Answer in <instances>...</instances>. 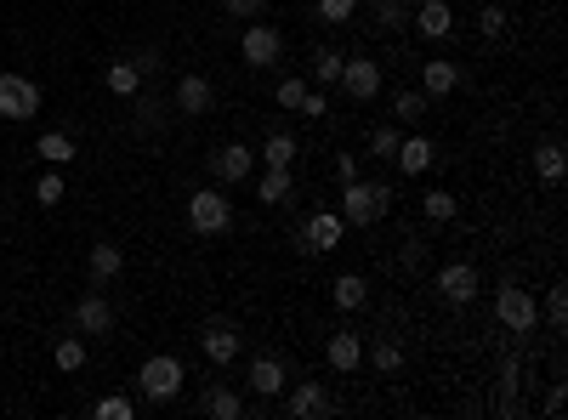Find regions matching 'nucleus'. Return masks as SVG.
<instances>
[{"label": "nucleus", "instance_id": "f257e3e1", "mask_svg": "<svg viewBox=\"0 0 568 420\" xmlns=\"http://www.w3.org/2000/svg\"><path fill=\"white\" fill-rule=\"evenodd\" d=\"M392 210V188L387 182H341V222H353V228H375L381 216Z\"/></svg>", "mask_w": 568, "mask_h": 420}, {"label": "nucleus", "instance_id": "f03ea898", "mask_svg": "<svg viewBox=\"0 0 568 420\" xmlns=\"http://www.w3.org/2000/svg\"><path fill=\"white\" fill-rule=\"evenodd\" d=\"M188 228H194L199 239H222V233L233 228V199L222 188L188 193Z\"/></svg>", "mask_w": 568, "mask_h": 420}, {"label": "nucleus", "instance_id": "7ed1b4c3", "mask_svg": "<svg viewBox=\"0 0 568 420\" xmlns=\"http://www.w3.org/2000/svg\"><path fill=\"white\" fill-rule=\"evenodd\" d=\"M137 392L148 403H171L182 392V358H171V352H154L148 364L137 369Z\"/></svg>", "mask_w": 568, "mask_h": 420}, {"label": "nucleus", "instance_id": "20e7f679", "mask_svg": "<svg viewBox=\"0 0 568 420\" xmlns=\"http://www.w3.org/2000/svg\"><path fill=\"white\" fill-rule=\"evenodd\" d=\"M35 114H40V86L0 69V120H35Z\"/></svg>", "mask_w": 568, "mask_h": 420}, {"label": "nucleus", "instance_id": "39448f33", "mask_svg": "<svg viewBox=\"0 0 568 420\" xmlns=\"http://www.w3.org/2000/svg\"><path fill=\"white\" fill-rule=\"evenodd\" d=\"M495 318H500V324H506L512 335H529L534 324H540V313H534V290H523V284H500Z\"/></svg>", "mask_w": 568, "mask_h": 420}, {"label": "nucleus", "instance_id": "423d86ee", "mask_svg": "<svg viewBox=\"0 0 568 420\" xmlns=\"http://www.w3.org/2000/svg\"><path fill=\"white\" fill-rule=\"evenodd\" d=\"M341 233H347L341 210H313L302 228H296V239H302V250H313V256H330V250L341 245Z\"/></svg>", "mask_w": 568, "mask_h": 420}, {"label": "nucleus", "instance_id": "0eeeda50", "mask_svg": "<svg viewBox=\"0 0 568 420\" xmlns=\"http://www.w3.org/2000/svg\"><path fill=\"white\" fill-rule=\"evenodd\" d=\"M239 57H245L250 69H273L284 57V35L273 29V23H250L245 40H239Z\"/></svg>", "mask_w": 568, "mask_h": 420}, {"label": "nucleus", "instance_id": "6e6552de", "mask_svg": "<svg viewBox=\"0 0 568 420\" xmlns=\"http://www.w3.org/2000/svg\"><path fill=\"white\" fill-rule=\"evenodd\" d=\"M250 171H256V154H250L245 142H222V148L211 154V176H216V188L250 182Z\"/></svg>", "mask_w": 568, "mask_h": 420}, {"label": "nucleus", "instance_id": "1a4fd4ad", "mask_svg": "<svg viewBox=\"0 0 568 420\" xmlns=\"http://www.w3.org/2000/svg\"><path fill=\"white\" fill-rule=\"evenodd\" d=\"M432 284H438V296H444L449 307H466V301L483 290V279H478V267H472V262H449V267H438V279H432Z\"/></svg>", "mask_w": 568, "mask_h": 420}, {"label": "nucleus", "instance_id": "9d476101", "mask_svg": "<svg viewBox=\"0 0 568 420\" xmlns=\"http://www.w3.org/2000/svg\"><path fill=\"white\" fill-rule=\"evenodd\" d=\"M171 108L188 114V120H199V114H211V108H216V86L205 80V74H182L177 91H171Z\"/></svg>", "mask_w": 568, "mask_h": 420}, {"label": "nucleus", "instance_id": "9b49d317", "mask_svg": "<svg viewBox=\"0 0 568 420\" xmlns=\"http://www.w3.org/2000/svg\"><path fill=\"white\" fill-rule=\"evenodd\" d=\"M341 86H347L353 103L381 97V63H375V57H347V63H341Z\"/></svg>", "mask_w": 568, "mask_h": 420}, {"label": "nucleus", "instance_id": "f8f14e48", "mask_svg": "<svg viewBox=\"0 0 568 420\" xmlns=\"http://www.w3.org/2000/svg\"><path fill=\"white\" fill-rule=\"evenodd\" d=\"M336 403L324 392V381H296L290 386V398H284V415L290 420H313V415H330Z\"/></svg>", "mask_w": 568, "mask_h": 420}, {"label": "nucleus", "instance_id": "ddd939ff", "mask_svg": "<svg viewBox=\"0 0 568 420\" xmlns=\"http://www.w3.org/2000/svg\"><path fill=\"white\" fill-rule=\"evenodd\" d=\"M74 330L80 335H108L114 330V307H108L103 290H86V296L74 301Z\"/></svg>", "mask_w": 568, "mask_h": 420}, {"label": "nucleus", "instance_id": "4468645a", "mask_svg": "<svg viewBox=\"0 0 568 420\" xmlns=\"http://www.w3.org/2000/svg\"><path fill=\"white\" fill-rule=\"evenodd\" d=\"M284 386H290V369H284V358L262 352V358L250 364V392H256V398H279Z\"/></svg>", "mask_w": 568, "mask_h": 420}, {"label": "nucleus", "instance_id": "2eb2a0df", "mask_svg": "<svg viewBox=\"0 0 568 420\" xmlns=\"http://www.w3.org/2000/svg\"><path fill=\"white\" fill-rule=\"evenodd\" d=\"M324 364L336 369V375H353V369L364 364V341H358L353 330H336L324 341Z\"/></svg>", "mask_w": 568, "mask_h": 420}, {"label": "nucleus", "instance_id": "dca6fc26", "mask_svg": "<svg viewBox=\"0 0 568 420\" xmlns=\"http://www.w3.org/2000/svg\"><path fill=\"white\" fill-rule=\"evenodd\" d=\"M86 273H91V290H108V284L125 273V250H120V245H91Z\"/></svg>", "mask_w": 568, "mask_h": 420}, {"label": "nucleus", "instance_id": "f3484780", "mask_svg": "<svg viewBox=\"0 0 568 420\" xmlns=\"http://www.w3.org/2000/svg\"><path fill=\"white\" fill-rule=\"evenodd\" d=\"M398 171H409V176H421V171H432V159H438V148H432V137H398Z\"/></svg>", "mask_w": 568, "mask_h": 420}, {"label": "nucleus", "instance_id": "a211bd4d", "mask_svg": "<svg viewBox=\"0 0 568 420\" xmlns=\"http://www.w3.org/2000/svg\"><path fill=\"white\" fill-rule=\"evenodd\" d=\"M199 347H205V358H211L216 369H228L233 358H239V330H233V324H211V330L199 335Z\"/></svg>", "mask_w": 568, "mask_h": 420}, {"label": "nucleus", "instance_id": "6ab92c4d", "mask_svg": "<svg viewBox=\"0 0 568 420\" xmlns=\"http://www.w3.org/2000/svg\"><path fill=\"white\" fill-rule=\"evenodd\" d=\"M199 409H205V415H216V420H239V415H245V398H239L233 386L211 381L205 392H199Z\"/></svg>", "mask_w": 568, "mask_h": 420}, {"label": "nucleus", "instance_id": "aec40b11", "mask_svg": "<svg viewBox=\"0 0 568 420\" xmlns=\"http://www.w3.org/2000/svg\"><path fill=\"white\" fill-rule=\"evenodd\" d=\"M415 29H421L426 40H444L449 29H455V12H449V0H421V6H415Z\"/></svg>", "mask_w": 568, "mask_h": 420}, {"label": "nucleus", "instance_id": "412c9836", "mask_svg": "<svg viewBox=\"0 0 568 420\" xmlns=\"http://www.w3.org/2000/svg\"><path fill=\"white\" fill-rule=\"evenodd\" d=\"M455 86H461V69H455V63H444V57H438V63H421V91L426 97H449Z\"/></svg>", "mask_w": 568, "mask_h": 420}, {"label": "nucleus", "instance_id": "4be33fe9", "mask_svg": "<svg viewBox=\"0 0 568 420\" xmlns=\"http://www.w3.org/2000/svg\"><path fill=\"white\" fill-rule=\"evenodd\" d=\"M534 176H540L546 188L563 182V142H540V148H534Z\"/></svg>", "mask_w": 568, "mask_h": 420}, {"label": "nucleus", "instance_id": "5701e85b", "mask_svg": "<svg viewBox=\"0 0 568 420\" xmlns=\"http://www.w3.org/2000/svg\"><path fill=\"white\" fill-rule=\"evenodd\" d=\"M35 154L46 159V165H69V159H80V148H74L69 131H46V137L35 142Z\"/></svg>", "mask_w": 568, "mask_h": 420}, {"label": "nucleus", "instance_id": "b1692460", "mask_svg": "<svg viewBox=\"0 0 568 420\" xmlns=\"http://www.w3.org/2000/svg\"><path fill=\"white\" fill-rule=\"evenodd\" d=\"M108 91H114V97H137L142 91V74H137V63H131V57H120V63H108Z\"/></svg>", "mask_w": 568, "mask_h": 420}, {"label": "nucleus", "instance_id": "393cba45", "mask_svg": "<svg viewBox=\"0 0 568 420\" xmlns=\"http://www.w3.org/2000/svg\"><path fill=\"white\" fill-rule=\"evenodd\" d=\"M330 296H336V307H347V313H358V307L370 301V284L358 279V273H341V279L330 284Z\"/></svg>", "mask_w": 568, "mask_h": 420}, {"label": "nucleus", "instance_id": "a878e982", "mask_svg": "<svg viewBox=\"0 0 568 420\" xmlns=\"http://www.w3.org/2000/svg\"><path fill=\"white\" fill-rule=\"evenodd\" d=\"M296 193V182H290V165H267L262 171V205H284Z\"/></svg>", "mask_w": 568, "mask_h": 420}, {"label": "nucleus", "instance_id": "bb28decb", "mask_svg": "<svg viewBox=\"0 0 568 420\" xmlns=\"http://www.w3.org/2000/svg\"><path fill=\"white\" fill-rule=\"evenodd\" d=\"M296 154H302V142L290 137V131H273V137L262 142V159H267V165H296Z\"/></svg>", "mask_w": 568, "mask_h": 420}, {"label": "nucleus", "instance_id": "cd10ccee", "mask_svg": "<svg viewBox=\"0 0 568 420\" xmlns=\"http://www.w3.org/2000/svg\"><path fill=\"white\" fill-rule=\"evenodd\" d=\"M341 63H347V52L319 46V52H313V80H319V86H336V80H341Z\"/></svg>", "mask_w": 568, "mask_h": 420}, {"label": "nucleus", "instance_id": "c85d7f7f", "mask_svg": "<svg viewBox=\"0 0 568 420\" xmlns=\"http://www.w3.org/2000/svg\"><path fill=\"white\" fill-rule=\"evenodd\" d=\"M421 210H426V222H455L461 199H455V193H444V188H432V193L421 199Z\"/></svg>", "mask_w": 568, "mask_h": 420}, {"label": "nucleus", "instance_id": "c756f323", "mask_svg": "<svg viewBox=\"0 0 568 420\" xmlns=\"http://www.w3.org/2000/svg\"><path fill=\"white\" fill-rule=\"evenodd\" d=\"M57 369H63V375L86 369V335H63V341H57Z\"/></svg>", "mask_w": 568, "mask_h": 420}, {"label": "nucleus", "instance_id": "7c9ffc66", "mask_svg": "<svg viewBox=\"0 0 568 420\" xmlns=\"http://www.w3.org/2000/svg\"><path fill=\"white\" fill-rule=\"evenodd\" d=\"M426 103H432L426 91H398V103H392V108H398V120H404V125H421L426 120Z\"/></svg>", "mask_w": 568, "mask_h": 420}, {"label": "nucleus", "instance_id": "2f4dec72", "mask_svg": "<svg viewBox=\"0 0 568 420\" xmlns=\"http://www.w3.org/2000/svg\"><path fill=\"white\" fill-rule=\"evenodd\" d=\"M370 364L381 369V375H398V369H404V347H398V341H375V347H370Z\"/></svg>", "mask_w": 568, "mask_h": 420}, {"label": "nucleus", "instance_id": "473e14b6", "mask_svg": "<svg viewBox=\"0 0 568 420\" xmlns=\"http://www.w3.org/2000/svg\"><path fill=\"white\" fill-rule=\"evenodd\" d=\"M91 415H97V420H131V415H137V403L125 398V392H108V398H97Z\"/></svg>", "mask_w": 568, "mask_h": 420}, {"label": "nucleus", "instance_id": "72a5a7b5", "mask_svg": "<svg viewBox=\"0 0 568 420\" xmlns=\"http://www.w3.org/2000/svg\"><path fill=\"white\" fill-rule=\"evenodd\" d=\"M63 193H69V182H63L57 171H46V176L35 182V205H46V210H52V205H63Z\"/></svg>", "mask_w": 568, "mask_h": 420}, {"label": "nucleus", "instance_id": "f704fd0d", "mask_svg": "<svg viewBox=\"0 0 568 420\" xmlns=\"http://www.w3.org/2000/svg\"><path fill=\"white\" fill-rule=\"evenodd\" d=\"M307 97H313V91H307V80H279V108L302 114V108H307Z\"/></svg>", "mask_w": 568, "mask_h": 420}, {"label": "nucleus", "instance_id": "c9c22d12", "mask_svg": "<svg viewBox=\"0 0 568 420\" xmlns=\"http://www.w3.org/2000/svg\"><path fill=\"white\" fill-rule=\"evenodd\" d=\"M478 35L483 40H500V35H506V12H500V6H483V12H478Z\"/></svg>", "mask_w": 568, "mask_h": 420}, {"label": "nucleus", "instance_id": "e433bc0d", "mask_svg": "<svg viewBox=\"0 0 568 420\" xmlns=\"http://www.w3.org/2000/svg\"><path fill=\"white\" fill-rule=\"evenodd\" d=\"M370 154L375 159H392V154H398V131H392V125H375V131H370Z\"/></svg>", "mask_w": 568, "mask_h": 420}, {"label": "nucleus", "instance_id": "4c0bfd02", "mask_svg": "<svg viewBox=\"0 0 568 420\" xmlns=\"http://www.w3.org/2000/svg\"><path fill=\"white\" fill-rule=\"evenodd\" d=\"M353 12H358V0H319L324 23H353Z\"/></svg>", "mask_w": 568, "mask_h": 420}, {"label": "nucleus", "instance_id": "58836bf2", "mask_svg": "<svg viewBox=\"0 0 568 420\" xmlns=\"http://www.w3.org/2000/svg\"><path fill=\"white\" fill-rule=\"evenodd\" d=\"M375 23H381V29H398V23H404V6H398V0H375Z\"/></svg>", "mask_w": 568, "mask_h": 420}, {"label": "nucleus", "instance_id": "ea45409f", "mask_svg": "<svg viewBox=\"0 0 568 420\" xmlns=\"http://www.w3.org/2000/svg\"><path fill=\"white\" fill-rule=\"evenodd\" d=\"M546 318H551V324H557V330H563V324H568V296H563V284H557V290H551V296H546Z\"/></svg>", "mask_w": 568, "mask_h": 420}, {"label": "nucleus", "instance_id": "a19ab883", "mask_svg": "<svg viewBox=\"0 0 568 420\" xmlns=\"http://www.w3.org/2000/svg\"><path fill=\"white\" fill-rule=\"evenodd\" d=\"M262 6H267V0H222V12H228V18H262Z\"/></svg>", "mask_w": 568, "mask_h": 420}, {"label": "nucleus", "instance_id": "79ce46f5", "mask_svg": "<svg viewBox=\"0 0 568 420\" xmlns=\"http://www.w3.org/2000/svg\"><path fill=\"white\" fill-rule=\"evenodd\" d=\"M137 108H142V114H137V120H142V131H148V125L160 120V108H165V103H160V97H142Z\"/></svg>", "mask_w": 568, "mask_h": 420}, {"label": "nucleus", "instance_id": "37998d69", "mask_svg": "<svg viewBox=\"0 0 568 420\" xmlns=\"http://www.w3.org/2000/svg\"><path fill=\"white\" fill-rule=\"evenodd\" d=\"M336 176H341V182H353V176H358V159L353 154H336Z\"/></svg>", "mask_w": 568, "mask_h": 420}, {"label": "nucleus", "instance_id": "c03bdc74", "mask_svg": "<svg viewBox=\"0 0 568 420\" xmlns=\"http://www.w3.org/2000/svg\"><path fill=\"white\" fill-rule=\"evenodd\" d=\"M302 114H307V120H324L330 108H324V97H319V91H313V97H307V108H302Z\"/></svg>", "mask_w": 568, "mask_h": 420}, {"label": "nucleus", "instance_id": "a18cd8bd", "mask_svg": "<svg viewBox=\"0 0 568 420\" xmlns=\"http://www.w3.org/2000/svg\"><path fill=\"white\" fill-rule=\"evenodd\" d=\"M398 6H421V0H398Z\"/></svg>", "mask_w": 568, "mask_h": 420}]
</instances>
